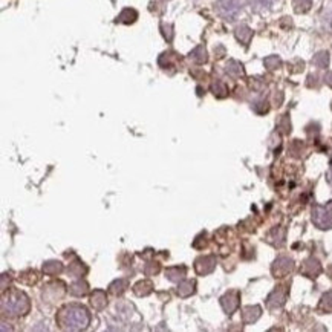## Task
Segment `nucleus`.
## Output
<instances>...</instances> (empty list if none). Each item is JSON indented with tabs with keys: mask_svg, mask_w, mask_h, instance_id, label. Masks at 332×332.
<instances>
[{
	"mask_svg": "<svg viewBox=\"0 0 332 332\" xmlns=\"http://www.w3.org/2000/svg\"><path fill=\"white\" fill-rule=\"evenodd\" d=\"M57 323L64 330H85L91 324V314L81 305H66L60 309Z\"/></svg>",
	"mask_w": 332,
	"mask_h": 332,
	"instance_id": "1",
	"label": "nucleus"
},
{
	"mask_svg": "<svg viewBox=\"0 0 332 332\" xmlns=\"http://www.w3.org/2000/svg\"><path fill=\"white\" fill-rule=\"evenodd\" d=\"M195 286H196V283L193 280H182V282H179L176 292L179 297H190L192 294H195Z\"/></svg>",
	"mask_w": 332,
	"mask_h": 332,
	"instance_id": "10",
	"label": "nucleus"
},
{
	"mask_svg": "<svg viewBox=\"0 0 332 332\" xmlns=\"http://www.w3.org/2000/svg\"><path fill=\"white\" fill-rule=\"evenodd\" d=\"M126 289H127V282H126V280H123V279H120V280H115V282L110 285V292H112V294H115V296H120V294H123Z\"/></svg>",
	"mask_w": 332,
	"mask_h": 332,
	"instance_id": "16",
	"label": "nucleus"
},
{
	"mask_svg": "<svg viewBox=\"0 0 332 332\" xmlns=\"http://www.w3.org/2000/svg\"><path fill=\"white\" fill-rule=\"evenodd\" d=\"M312 222L321 230L332 228V202L326 205H315L312 208Z\"/></svg>",
	"mask_w": 332,
	"mask_h": 332,
	"instance_id": "3",
	"label": "nucleus"
},
{
	"mask_svg": "<svg viewBox=\"0 0 332 332\" xmlns=\"http://www.w3.org/2000/svg\"><path fill=\"white\" fill-rule=\"evenodd\" d=\"M152 288H153L152 282H149V280H142V282H138V283L133 286V291H135L136 296L142 297V296H149V294L152 292Z\"/></svg>",
	"mask_w": 332,
	"mask_h": 332,
	"instance_id": "13",
	"label": "nucleus"
},
{
	"mask_svg": "<svg viewBox=\"0 0 332 332\" xmlns=\"http://www.w3.org/2000/svg\"><path fill=\"white\" fill-rule=\"evenodd\" d=\"M165 276H167V279L169 280H172V282H179V280H182L184 279V276H186V268L184 267H173V268H169L167 271H165Z\"/></svg>",
	"mask_w": 332,
	"mask_h": 332,
	"instance_id": "11",
	"label": "nucleus"
},
{
	"mask_svg": "<svg viewBox=\"0 0 332 332\" xmlns=\"http://www.w3.org/2000/svg\"><path fill=\"white\" fill-rule=\"evenodd\" d=\"M227 89H225V86L222 85V83H216V85H213V94L216 95V97H225L227 94Z\"/></svg>",
	"mask_w": 332,
	"mask_h": 332,
	"instance_id": "19",
	"label": "nucleus"
},
{
	"mask_svg": "<svg viewBox=\"0 0 332 332\" xmlns=\"http://www.w3.org/2000/svg\"><path fill=\"white\" fill-rule=\"evenodd\" d=\"M294 268V262L288 257H279L274 265H273V274L276 277H283L286 276L291 270Z\"/></svg>",
	"mask_w": 332,
	"mask_h": 332,
	"instance_id": "6",
	"label": "nucleus"
},
{
	"mask_svg": "<svg viewBox=\"0 0 332 332\" xmlns=\"http://www.w3.org/2000/svg\"><path fill=\"white\" fill-rule=\"evenodd\" d=\"M136 17H138V14H136L135 10L126 8V10H123V13L120 14L118 20L123 22V23H126V25H129V23H133V22L136 20Z\"/></svg>",
	"mask_w": 332,
	"mask_h": 332,
	"instance_id": "14",
	"label": "nucleus"
},
{
	"mask_svg": "<svg viewBox=\"0 0 332 332\" xmlns=\"http://www.w3.org/2000/svg\"><path fill=\"white\" fill-rule=\"evenodd\" d=\"M190 58L193 60V61H196V63H204V61H207V57H205V49L204 48H196L192 54H190Z\"/></svg>",
	"mask_w": 332,
	"mask_h": 332,
	"instance_id": "17",
	"label": "nucleus"
},
{
	"mask_svg": "<svg viewBox=\"0 0 332 332\" xmlns=\"http://www.w3.org/2000/svg\"><path fill=\"white\" fill-rule=\"evenodd\" d=\"M43 273L48 274V276H57L63 271V265L60 262H55V261H51V262H46L43 265Z\"/></svg>",
	"mask_w": 332,
	"mask_h": 332,
	"instance_id": "12",
	"label": "nucleus"
},
{
	"mask_svg": "<svg viewBox=\"0 0 332 332\" xmlns=\"http://www.w3.org/2000/svg\"><path fill=\"white\" fill-rule=\"evenodd\" d=\"M88 283L86 282H77V283H73L72 286H70V292L73 294V296H85V294H88Z\"/></svg>",
	"mask_w": 332,
	"mask_h": 332,
	"instance_id": "15",
	"label": "nucleus"
},
{
	"mask_svg": "<svg viewBox=\"0 0 332 332\" xmlns=\"http://www.w3.org/2000/svg\"><path fill=\"white\" fill-rule=\"evenodd\" d=\"M91 305L95 311H103L107 305V297L106 292L103 289H97L94 291L92 297H91Z\"/></svg>",
	"mask_w": 332,
	"mask_h": 332,
	"instance_id": "8",
	"label": "nucleus"
},
{
	"mask_svg": "<svg viewBox=\"0 0 332 332\" xmlns=\"http://www.w3.org/2000/svg\"><path fill=\"white\" fill-rule=\"evenodd\" d=\"M259 317H261V308L259 306H248L242 312V318H243V321L246 324L254 323Z\"/></svg>",
	"mask_w": 332,
	"mask_h": 332,
	"instance_id": "9",
	"label": "nucleus"
},
{
	"mask_svg": "<svg viewBox=\"0 0 332 332\" xmlns=\"http://www.w3.org/2000/svg\"><path fill=\"white\" fill-rule=\"evenodd\" d=\"M318 308H320L321 311H324V312H329V311H332V291L323 296V299H321V302H320V306H318Z\"/></svg>",
	"mask_w": 332,
	"mask_h": 332,
	"instance_id": "18",
	"label": "nucleus"
},
{
	"mask_svg": "<svg viewBox=\"0 0 332 332\" xmlns=\"http://www.w3.org/2000/svg\"><path fill=\"white\" fill-rule=\"evenodd\" d=\"M220 305H222L224 311H225L228 315H231V314L237 309V306H239V292H237V291H230V292H227V294L220 299Z\"/></svg>",
	"mask_w": 332,
	"mask_h": 332,
	"instance_id": "5",
	"label": "nucleus"
},
{
	"mask_svg": "<svg viewBox=\"0 0 332 332\" xmlns=\"http://www.w3.org/2000/svg\"><path fill=\"white\" fill-rule=\"evenodd\" d=\"M29 309H31V302L25 292L13 289L8 294H4V299H2L4 314L11 315V317H20V315H26Z\"/></svg>",
	"mask_w": 332,
	"mask_h": 332,
	"instance_id": "2",
	"label": "nucleus"
},
{
	"mask_svg": "<svg viewBox=\"0 0 332 332\" xmlns=\"http://www.w3.org/2000/svg\"><path fill=\"white\" fill-rule=\"evenodd\" d=\"M285 286H277V289H274L270 296H268V306L270 308H279L285 303L286 300V291L283 289Z\"/></svg>",
	"mask_w": 332,
	"mask_h": 332,
	"instance_id": "7",
	"label": "nucleus"
},
{
	"mask_svg": "<svg viewBox=\"0 0 332 332\" xmlns=\"http://www.w3.org/2000/svg\"><path fill=\"white\" fill-rule=\"evenodd\" d=\"M214 268H216V259L213 256H204L196 259L195 262V270L199 276H207L213 273Z\"/></svg>",
	"mask_w": 332,
	"mask_h": 332,
	"instance_id": "4",
	"label": "nucleus"
}]
</instances>
